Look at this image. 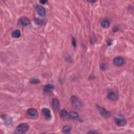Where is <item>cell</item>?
Instances as JSON below:
<instances>
[{
	"label": "cell",
	"mask_w": 134,
	"mask_h": 134,
	"mask_svg": "<svg viewBox=\"0 0 134 134\" xmlns=\"http://www.w3.org/2000/svg\"><path fill=\"white\" fill-rule=\"evenodd\" d=\"M29 129V125L27 123H22L19 125L15 129V133L16 134H25Z\"/></svg>",
	"instance_id": "6da1fadb"
},
{
	"label": "cell",
	"mask_w": 134,
	"mask_h": 134,
	"mask_svg": "<svg viewBox=\"0 0 134 134\" xmlns=\"http://www.w3.org/2000/svg\"><path fill=\"white\" fill-rule=\"evenodd\" d=\"M70 101H71V104H72V105L74 107V108L78 109L82 108L83 105L82 103L77 96H72L71 97Z\"/></svg>",
	"instance_id": "7a4b0ae2"
},
{
	"label": "cell",
	"mask_w": 134,
	"mask_h": 134,
	"mask_svg": "<svg viewBox=\"0 0 134 134\" xmlns=\"http://www.w3.org/2000/svg\"><path fill=\"white\" fill-rule=\"evenodd\" d=\"M115 122L118 126L123 127L126 125V120L121 115H117L115 116Z\"/></svg>",
	"instance_id": "3957f363"
},
{
	"label": "cell",
	"mask_w": 134,
	"mask_h": 134,
	"mask_svg": "<svg viewBox=\"0 0 134 134\" xmlns=\"http://www.w3.org/2000/svg\"><path fill=\"white\" fill-rule=\"evenodd\" d=\"M97 108L100 115L104 118H108L111 116V113L108 110L103 108V107L97 105Z\"/></svg>",
	"instance_id": "277c9868"
},
{
	"label": "cell",
	"mask_w": 134,
	"mask_h": 134,
	"mask_svg": "<svg viewBox=\"0 0 134 134\" xmlns=\"http://www.w3.org/2000/svg\"><path fill=\"white\" fill-rule=\"evenodd\" d=\"M27 114L31 118L35 119L37 118L38 116V112L36 109L34 108H29L27 111Z\"/></svg>",
	"instance_id": "5b68a950"
},
{
	"label": "cell",
	"mask_w": 134,
	"mask_h": 134,
	"mask_svg": "<svg viewBox=\"0 0 134 134\" xmlns=\"http://www.w3.org/2000/svg\"><path fill=\"white\" fill-rule=\"evenodd\" d=\"M125 62V59L122 57H117L114 58L113 60V63L114 64L118 67L121 66Z\"/></svg>",
	"instance_id": "8992f818"
},
{
	"label": "cell",
	"mask_w": 134,
	"mask_h": 134,
	"mask_svg": "<svg viewBox=\"0 0 134 134\" xmlns=\"http://www.w3.org/2000/svg\"><path fill=\"white\" fill-rule=\"evenodd\" d=\"M36 10L38 14L41 17H44L46 15V10L44 7L41 5H37L36 6Z\"/></svg>",
	"instance_id": "52a82bcc"
},
{
	"label": "cell",
	"mask_w": 134,
	"mask_h": 134,
	"mask_svg": "<svg viewBox=\"0 0 134 134\" xmlns=\"http://www.w3.org/2000/svg\"><path fill=\"white\" fill-rule=\"evenodd\" d=\"M41 113L47 120H50L51 118V114L50 111L47 108H43L41 110Z\"/></svg>",
	"instance_id": "ba28073f"
},
{
	"label": "cell",
	"mask_w": 134,
	"mask_h": 134,
	"mask_svg": "<svg viewBox=\"0 0 134 134\" xmlns=\"http://www.w3.org/2000/svg\"><path fill=\"white\" fill-rule=\"evenodd\" d=\"M52 106L56 111H58L60 109V102L57 99H53L52 101Z\"/></svg>",
	"instance_id": "9c48e42d"
},
{
	"label": "cell",
	"mask_w": 134,
	"mask_h": 134,
	"mask_svg": "<svg viewBox=\"0 0 134 134\" xmlns=\"http://www.w3.org/2000/svg\"><path fill=\"white\" fill-rule=\"evenodd\" d=\"M20 25L23 26H27L30 24V20L27 17H23L19 20Z\"/></svg>",
	"instance_id": "30bf717a"
},
{
	"label": "cell",
	"mask_w": 134,
	"mask_h": 134,
	"mask_svg": "<svg viewBox=\"0 0 134 134\" xmlns=\"http://www.w3.org/2000/svg\"><path fill=\"white\" fill-rule=\"evenodd\" d=\"M69 116L71 119H73V120H77V121L80 120V118L78 113L76 112L72 111L70 112V113L69 114Z\"/></svg>",
	"instance_id": "8fae6325"
},
{
	"label": "cell",
	"mask_w": 134,
	"mask_h": 134,
	"mask_svg": "<svg viewBox=\"0 0 134 134\" xmlns=\"http://www.w3.org/2000/svg\"><path fill=\"white\" fill-rule=\"evenodd\" d=\"M108 99L111 101H115L117 99V96L115 93L113 92H111L108 95Z\"/></svg>",
	"instance_id": "7c38bea8"
},
{
	"label": "cell",
	"mask_w": 134,
	"mask_h": 134,
	"mask_svg": "<svg viewBox=\"0 0 134 134\" xmlns=\"http://www.w3.org/2000/svg\"><path fill=\"white\" fill-rule=\"evenodd\" d=\"M101 26H102L104 28H108L110 26V22L108 19H104L101 22Z\"/></svg>",
	"instance_id": "4fadbf2b"
},
{
	"label": "cell",
	"mask_w": 134,
	"mask_h": 134,
	"mask_svg": "<svg viewBox=\"0 0 134 134\" xmlns=\"http://www.w3.org/2000/svg\"><path fill=\"white\" fill-rule=\"evenodd\" d=\"M20 32L19 30H15L13 31L12 32V36L15 38H19L20 37Z\"/></svg>",
	"instance_id": "5bb4252c"
},
{
	"label": "cell",
	"mask_w": 134,
	"mask_h": 134,
	"mask_svg": "<svg viewBox=\"0 0 134 134\" xmlns=\"http://www.w3.org/2000/svg\"><path fill=\"white\" fill-rule=\"evenodd\" d=\"M71 130V127L69 126H64L62 128V132L64 134L69 133Z\"/></svg>",
	"instance_id": "9a60e30c"
},
{
	"label": "cell",
	"mask_w": 134,
	"mask_h": 134,
	"mask_svg": "<svg viewBox=\"0 0 134 134\" xmlns=\"http://www.w3.org/2000/svg\"><path fill=\"white\" fill-rule=\"evenodd\" d=\"M60 116L62 118H67L68 116V113L67 112V111H65V109H63L61 110L60 112Z\"/></svg>",
	"instance_id": "2e32d148"
},
{
	"label": "cell",
	"mask_w": 134,
	"mask_h": 134,
	"mask_svg": "<svg viewBox=\"0 0 134 134\" xmlns=\"http://www.w3.org/2000/svg\"><path fill=\"white\" fill-rule=\"evenodd\" d=\"M34 22L35 23V24H36L37 25L39 26H41L44 24V22L42 20H41L40 19H34Z\"/></svg>",
	"instance_id": "e0dca14e"
},
{
	"label": "cell",
	"mask_w": 134,
	"mask_h": 134,
	"mask_svg": "<svg viewBox=\"0 0 134 134\" xmlns=\"http://www.w3.org/2000/svg\"><path fill=\"white\" fill-rule=\"evenodd\" d=\"M53 86L51 84H48L45 86V90H46V91H50L51 90H52V89H53Z\"/></svg>",
	"instance_id": "ac0fdd59"
},
{
	"label": "cell",
	"mask_w": 134,
	"mask_h": 134,
	"mask_svg": "<svg viewBox=\"0 0 134 134\" xmlns=\"http://www.w3.org/2000/svg\"><path fill=\"white\" fill-rule=\"evenodd\" d=\"M30 82L31 83H34V84H37L40 82V81L39 79H36V78H32L30 80Z\"/></svg>",
	"instance_id": "d6986e66"
},
{
	"label": "cell",
	"mask_w": 134,
	"mask_h": 134,
	"mask_svg": "<svg viewBox=\"0 0 134 134\" xmlns=\"http://www.w3.org/2000/svg\"><path fill=\"white\" fill-rule=\"evenodd\" d=\"M106 68H107V66H106V65L105 64H101L100 65V68L102 70H106Z\"/></svg>",
	"instance_id": "ffe728a7"
},
{
	"label": "cell",
	"mask_w": 134,
	"mask_h": 134,
	"mask_svg": "<svg viewBox=\"0 0 134 134\" xmlns=\"http://www.w3.org/2000/svg\"><path fill=\"white\" fill-rule=\"evenodd\" d=\"M72 45L75 48L76 47V46H77V43H76V39H74V38H72Z\"/></svg>",
	"instance_id": "44dd1931"
},
{
	"label": "cell",
	"mask_w": 134,
	"mask_h": 134,
	"mask_svg": "<svg viewBox=\"0 0 134 134\" xmlns=\"http://www.w3.org/2000/svg\"><path fill=\"white\" fill-rule=\"evenodd\" d=\"M39 2L42 4H45L46 3H47V1H40Z\"/></svg>",
	"instance_id": "7402d4cb"
},
{
	"label": "cell",
	"mask_w": 134,
	"mask_h": 134,
	"mask_svg": "<svg viewBox=\"0 0 134 134\" xmlns=\"http://www.w3.org/2000/svg\"><path fill=\"white\" fill-rule=\"evenodd\" d=\"M88 133H94V134H97V133H99L96 131H90V132H88Z\"/></svg>",
	"instance_id": "603a6c76"
}]
</instances>
